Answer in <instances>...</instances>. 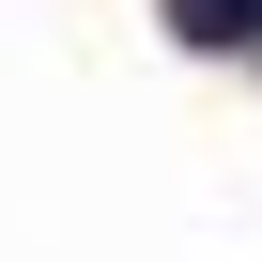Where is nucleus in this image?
<instances>
[{
	"mask_svg": "<svg viewBox=\"0 0 262 262\" xmlns=\"http://www.w3.org/2000/svg\"><path fill=\"white\" fill-rule=\"evenodd\" d=\"M170 16H185L201 47H231V31H247V0H170Z\"/></svg>",
	"mask_w": 262,
	"mask_h": 262,
	"instance_id": "nucleus-1",
	"label": "nucleus"
}]
</instances>
